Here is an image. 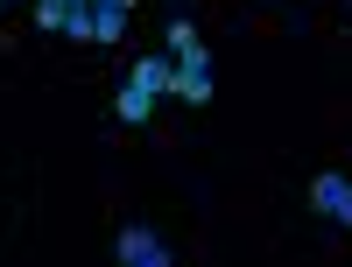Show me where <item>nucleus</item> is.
Returning a JSON list of instances; mask_svg holds the SVG:
<instances>
[{"mask_svg":"<svg viewBox=\"0 0 352 267\" xmlns=\"http://www.w3.org/2000/svg\"><path fill=\"white\" fill-rule=\"evenodd\" d=\"M99 8H106V0H99ZM120 8H127V0H120Z\"/></svg>","mask_w":352,"mask_h":267,"instance_id":"nucleus-9","label":"nucleus"},{"mask_svg":"<svg viewBox=\"0 0 352 267\" xmlns=\"http://www.w3.org/2000/svg\"><path fill=\"white\" fill-rule=\"evenodd\" d=\"M64 36L71 43H92V0H64Z\"/></svg>","mask_w":352,"mask_h":267,"instance_id":"nucleus-7","label":"nucleus"},{"mask_svg":"<svg viewBox=\"0 0 352 267\" xmlns=\"http://www.w3.org/2000/svg\"><path fill=\"white\" fill-rule=\"evenodd\" d=\"M162 43H169V64H176V92H169V99H184V106H212V49L197 43V28L176 14Z\"/></svg>","mask_w":352,"mask_h":267,"instance_id":"nucleus-1","label":"nucleus"},{"mask_svg":"<svg viewBox=\"0 0 352 267\" xmlns=\"http://www.w3.org/2000/svg\"><path fill=\"white\" fill-rule=\"evenodd\" d=\"M113 260H120V267H169V246H162V232H148V225H120V232H113Z\"/></svg>","mask_w":352,"mask_h":267,"instance_id":"nucleus-2","label":"nucleus"},{"mask_svg":"<svg viewBox=\"0 0 352 267\" xmlns=\"http://www.w3.org/2000/svg\"><path fill=\"white\" fill-rule=\"evenodd\" d=\"M36 28H50V36H64V0H36Z\"/></svg>","mask_w":352,"mask_h":267,"instance_id":"nucleus-8","label":"nucleus"},{"mask_svg":"<svg viewBox=\"0 0 352 267\" xmlns=\"http://www.w3.org/2000/svg\"><path fill=\"white\" fill-rule=\"evenodd\" d=\"M113 113H120L127 127H141V120H148V113H155V99L141 92V84H120V92H113Z\"/></svg>","mask_w":352,"mask_h":267,"instance_id":"nucleus-6","label":"nucleus"},{"mask_svg":"<svg viewBox=\"0 0 352 267\" xmlns=\"http://www.w3.org/2000/svg\"><path fill=\"white\" fill-rule=\"evenodd\" d=\"M127 84H141L148 99H169V92H176V64H169V56H141Z\"/></svg>","mask_w":352,"mask_h":267,"instance_id":"nucleus-4","label":"nucleus"},{"mask_svg":"<svg viewBox=\"0 0 352 267\" xmlns=\"http://www.w3.org/2000/svg\"><path fill=\"white\" fill-rule=\"evenodd\" d=\"M120 36H127V8L120 0H106V8L92 0V43H120Z\"/></svg>","mask_w":352,"mask_h":267,"instance_id":"nucleus-5","label":"nucleus"},{"mask_svg":"<svg viewBox=\"0 0 352 267\" xmlns=\"http://www.w3.org/2000/svg\"><path fill=\"white\" fill-rule=\"evenodd\" d=\"M310 204H317L331 225H352V176H338V169L310 176Z\"/></svg>","mask_w":352,"mask_h":267,"instance_id":"nucleus-3","label":"nucleus"}]
</instances>
